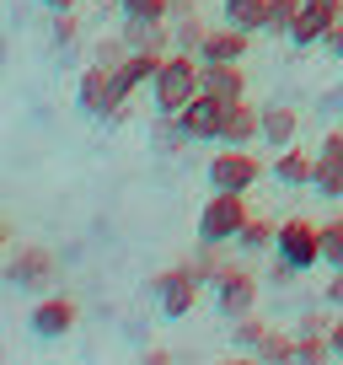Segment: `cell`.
<instances>
[{
  "label": "cell",
  "instance_id": "cell-33",
  "mask_svg": "<svg viewBox=\"0 0 343 365\" xmlns=\"http://www.w3.org/2000/svg\"><path fill=\"white\" fill-rule=\"evenodd\" d=\"M317 48H322V54H332V59H343V16L327 27V33H322V43H317Z\"/></svg>",
  "mask_w": 343,
  "mask_h": 365
},
{
  "label": "cell",
  "instance_id": "cell-32",
  "mask_svg": "<svg viewBox=\"0 0 343 365\" xmlns=\"http://www.w3.org/2000/svg\"><path fill=\"white\" fill-rule=\"evenodd\" d=\"M92 59H102V65H124V59H129V43H124V33H107V38H97V54Z\"/></svg>",
  "mask_w": 343,
  "mask_h": 365
},
{
  "label": "cell",
  "instance_id": "cell-36",
  "mask_svg": "<svg viewBox=\"0 0 343 365\" xmlns=\"http://www.w3.org/2000/svg\"><path fill=\"white\" fill-rule=\"evenodd\" d=\"M300 269H290L285 258H274V269H268V279H274V285H290V279H295Z\"/></svg>",
  "mask_w": 343,
  "mask_h": 365
},
{
  "label": "cell",
  "instance_id": "cell-8",
  "mask_svg": "<svg viewBox=\"0 0 343 365\" xmlns=\"http://www.w3.org/2000/svg\"><path fill=\"white\" fill-rule=\"evenodd\" d=\"M54 252L48 247H16L11 258H6V285H16V290H27V296H43L48 285H54Z\"/></svg>",
  "mask_w": 343,
  "mask_h": 365
},
{
  "label": "cell",
  "instance_id": "cell-13",
  "mask_svg": "<svg viewBox=\"0 0 343 365\" xmlns=\"http://www.w3.org/2000/svg\"><path fill=\"white\" fill-rule=\"evenodd\" d=\"M199 91L215 97V103H241L247 97V76H241V59H215L199 76Z\"/></svg>",
  "mask_w": 343,
  "mask_h": 365
},
{
  "label": "cell",
  "instance_id": "cell-15",
  "mask_svg": "<svg viewBox=\"0 0 343 365\" xmlns=\"http://www.w3.org/2000/svg\"><path fill=\"white\" fill-rule=\"evenodd\" d=\"M247 48H252V33H241V27H209V38L199 43V59L204 65H215V59H247Z\"/></svg>",
  "mask_w": 343,
  "mask_h": 365
},
{
  "label": "cell",
  "instance_id": "cell-39",
  "mask_svg": "<svg viewBox=\"0 0 343 365\" xmlns=\"http://www.w3.org/2000/svg\"><path fill=\"white\" fill-rule=\"evenodd\" d=\"M0 247H6V226H0Z\"/></svg>",
  "mask_w": 343,
  "mask_h": 365
},
{
  "label": "cell",
  "instance_id": "cell-9",
  "mask_svg": "<svg viewBox=\"0 0 343 365\" xmlns=\"http://www.w3.org/2000/svg\"><path fill=\"white\" fill-rule=\"evenodd\" d=\"M80 322V307L75 296H38L33 317H27V328L38 333V339H65V333H75Z\"/></svg>",
  "mask_w": 343,
  "mask_h": 365
},
{
  "label": "cell",
  "instance_id": "cell-25",
  "mask_svg": "<svg viewBox=\"0 0 343 365\" xmlns=\"http://www.w3.org/2000/svg\"><path fill=\"white\" fill-rule=\"evenodd\" d=\"M226 263H231V258L220 252V242H199V247L188 252V269H194L199 279H204V285H215L220 274H226Z\"/></svg>",
  "mask_w": 343,
  "mask_h": 365
},
{
  "label": "cell",
  "instance_id": "cell-19",
  "mask_svg": "<svg viewBox=\"0 0 343 365\" xmlns=\"http://www.w3.org/2000/svg\"><path fill=\"white\" fill-rule=\"evenodd\" d=\"M167 54H172V48H167ZM167 54H145V48H129V59L113 70L118 86H124V97H134L139 86H150V76L161 70V59H167Z\"/></svg>",
  "mask_w": 343,
  "mask_h": 365
},
{
  "label": "cell",
  "instance_id": "cell-24",
  "mask_svg": "<svg viewBox=\"0 0 343 365\" xmlns=\"http://www.w3.org/2000/svg\"><path fill=\"white\" fill-rule=\"evenodd\" d=\"M263 339H268V322L258 317V312H247V317H236V322H231V349H236V354H247V360H258Z\"/></svg>",
  "mask_w": 343,
  "mask_h": 365
},
{
  "label": "cell",
  "instance_id": "cell-7",
  "mask_svg": "<svg viewBox=\"0 0 343 365\" xmlns=\"http://www.w3.org/2000/svg\"><path fill=\"white\" fill-rule=\"evenodd\" d=\"M209 290H215V312H220L226 322H236V317H247V312H258V274L241 269V263H226V274H220Z\"/></svg>",
  "mask_w": 343,
  "mask_h": 365
},
{
  "label": "cell",
  "instance_id": "cell-30",
  "mask_svg": "<svg viewBox=\"0 0 343 365\" xmlns=\"http://www.w3.org/2000/svg\"><path fill=\"white\" fill-rule=\"evenodd\" d=\"M118 11H124L129 22H167L172 0H118Z\"/></svg>",
  "mask_w": 343,
  "mask_h": 365
},
{
  "label": "cell",
  "instance_id": "cell-20",
  "mask_svg": "<svg viewBox=\"0 0 343 365\" xmlns=\"http://www.w3.org/2000/svg\"><path fill=\"white\" fill-rule=\"evenodd\" d=\"M268 172H274V182H285V188H311L317 156H306L300 145H285V150H279V161H274Z\"/></svg>",
  "mask_w": 343,
  "mask_h": 365
},
{
  "label": "cell",
  "instance_id": "cell-5",
  "mask_svg": "<svg viewBox=\"0 0 343 365\" xmlns=\"http://www.w3.org/2000/svg\"><path fill=\"white\" fill-rule=\"evenodd\" d=\"M247 194H226V188H209L204 210H199V242H236V231L247 226Z\"/></svg>",
  "mask_w": 343,
  "mask_h": 365
},
{
  "label": "cell",
  "instance_id": "cell-28",
  "mask_svg": "<svg viewBox=\"0 0 343 365\" xmlns=\"http://www.w3.org/2000/svg\"><path fill=\"white\" fill-rule=\"evenodd\" d=\"M322 263H327V269H343V215L322 220Z\"/></svg>",
  "mask_w": 343,
  "mask_h": 365
},
{
  "label": "cell",
  "instance_id": "cell-27",
  "mask_svg": "<svg viewBox=\"0 0 343 365\" xmlns=\"http://www.w3.org/2000/svg\"><path fill=\"white\" fill-rule=\"evenodd\" d=\"M258 360H263V365H295V333L268 328V339H263V349H258Z\"/></svg>",
  "mask_w": 343,
  "mask_h": 365
},
{
  "label": "cell",
  "instance_id": "cell-1",
  "mask_svg": "<svg viewBox=\"0 0 343 365\" xmlns=\"http://www.w3.org/2000/svg\"><path fill=\"white\" fill-rule=\"evenodd\" d=\"M199 76H204V59L188 54V48H172V54L161 59V70L150 76V103H156V113H183L199 97Z\"/></svg>",
  "mask_w": 343,
  "mask_h": 365
},
{
  "label": "cell",
  "instance_id": "cell-11",
  "mask_svg": "<svg viewBox=\"0 0 343 365\" xmlns=\"http://www.w3.org/2000/svg\"><path fill=\"white\" fill-rule=\"evenodd\" d=\"M172 48H188V54H199V43L209 38V16L199 11V0H172Z\"/></svg>",
  "mask_w": 343,
  "mask_h": 365
},
{
  "label": "cell",
  "instance_id": "cell-31",
  "mask_svg": "<svg viewBox=\"0 0 343 365\" xmlns=\"http://www.w3.org/2000/svg\"><path fill=\"white\" fill-rule=\"evenodd\" d=\"M48 43H54L59 54L80 43V22H75V11H54V33H48Z\"/></svg>",
  "mask_w": 343,
  "mask_h": 365
},
{
  "label": "cell",
  "instance_id": "cell-18",
  "mask_svg": "<svg viewBox=\"0 0 343 365\" xmlns=\"http://www.w3.org/2000/svg\"><path fill=\"white\" fill-rule=\"evenodd\" d=\"M150 145H156V156H183V150L194 145L183 113H156V124H150Z\"/></svg>",
  "mask_w": 343,
  "mask_h": 365
},
{
  "label": "cell",
  "instance_id": "cell-12",
  "mask_svg": "<svg viewBox=\"0 0 343 365\" xmlns=\"http://www.w3.org/2000/svg\"><path fill=\"white\" fill-rule=\"evenodd\" d=\"M258 140H263V108H252L247 97H241V103H226L220 145H258Z\"/></svg>",
  "mask_w": 343,
  "mask_h": 365
},
{
  "label": "cell",
  "instance_id": "cell-17",
  "mask_svg": "<svg viewBox=\"0 0 343 365\" xmlns=\"http://www.w3.org/2000/svg\"><path fill=\"white\" fill-rule=\"evenodd\" d=\"M295 140H300V113L285 108V103H268L263 108V145L285 150V145H295Z\"/></svg>",
  "mask_w": 343,
  "mask_h": 365
},
{
  "label": "cell",
  "instance_id": "cell-34",
  "mask_svg": "<svg viewBox=\"0 0 343 365\" xmlns=\"http://www.w3.org/2000/svg\"><path fill=\"white\" fill-rule=\"evenodd\" d=\"M322 301L343 312V269H332V279H327V296H322Z\"/></svg>",
  "mask_w": 343,
  "mask_h": 365
},
{
  "label": "cell",
  "instance_id": "cell-4",
  "mask_svg": "<svg viewBox=\"0 0 343 365\" xmlns=\"http://www.w3.org/2000/svg\"><path fill=\"white\" fill-rule=\"evenodd\" d=\"M204 279H199L188 263H172V269H161L156 279H150V296H156V307H161V317H188V312L199 307V296H204Z\"/></svg>",
  "mask_w": 343,
  "mask_h": 365
},
{
  "label": "cell",
  "instance_id": "cell-23",
  "mask_svg": "<svg viewBox=\"0 0 343 365\" xmlns=\"http://www.w3.org/2000/svg\"><path fill=\"white\" fill-rule=\"evenodd\" d=\"M220 11H226L231 27H241V33H268V0H220Z\"/></svg>",
  "mask_w": 343,
  "mask_h": 365
},
{
  "label": "cell",
  "instance_id": "cell-6",
  "mask_svg": "<svg viewBox=\"0 0 343 365\" xmlns=\"http://www.w3.org/2000/svg\"><path fill=\"white\" fill-rule=\"evenodd\" d=\"M274 258H285L290 269H317L322 263V226L317 220H306V215H290V220H279V237H274Z\"/></svg>",
  "mask_w": 343,
  "mask_h": 365
},
{
  "label": "cell",
  "instance_id": "cell-35",
  "mask_svg": "<svg viewBox=\"0 0 343 365\" xmlns=\"http://www.w3.org/2000/svg\"><path fill=\"white\" fill-rule=\"evenodd\" d=\"M327 344H332V360H343V312L327 322Z\"/></svg>",
  "mask_w": 343,
  "mask_h": 365
},
{
  "label": "cell",
  "instance_id": "cell-16",
  "mask_svg": "<svg viewBox=\"0 0 343 365\" xmlns=\"http://www.w3.org/2000/svg\"><path fill=\"white\" fill-rule=\"evenodd\" d=\"M311 188H317L322 199H343V145H327V140H322L317 172H311Z\"/></svg>",
  "mask_w": 343,
  "mask_h": 365
},
{
  "label": "cell",
  "instance_id": "cell-22",
  "mask_svg": "<svg viewBox=\"0 0 343 365\" xmlns=\"http://www.w3.org/2000/svg\"><path fill=\"white\" fill-rule=\"evenodd\" d=\"M274 237H279V220H268V215H247V226L236 231V247L247 252V258H263V252H274Z\"/></svg>",
  "mask_w": 343,
  "mask_h": 365
},
{
  "label": "cell",
  "instance_id": "cell-29",
  "mask_svg": "<svg viewBox=\"0 0 343 365\" xmlns=\"http://www.w3.org/2000/svg\"><path fill=\"white\" fill-rule=\"evenodd\" d=\"M300 16V0H268V38H290Z\"/></svg>",
  "mask_w": 343,
  "mask_h": 365
},
{
  "label": "cell",
  "instance_id": "cell-14",
  "mask_svg": "<svg viewBox=\"0 0 343 365\" xmlns=\"http://www.w3.org/2000/svg\"><path fill=\"white\" fill-rule=\"evenodd\" d=\"M220 118H226V103H215V97H204V91L183 108L188 135H194V140H209V145H220Z\"/></svg>",
  "mask_w": 343,
  "mask_h": 365
},
{
  "label": "cell",
  "instance_id": "cell-3",
  "mask_svg": "<svg viewBox=\"0 0 343 365\" xmlns=\"http://www.w3.org/2000/svg\"><path fill=\"white\" fill-rule=\"evenodd\" d=\"M263 172H268V167L252 156V145H215L204 178H209V188H226V194H252Z\"/></svg>",
  "mask_w": 343,
  "mask_h": 365
},
{
  "label": "cell",
  "instance_id": "cell-26",
  "mask_svg": "<svg viewBox=\"0 0 343 365\" xmlns=\"http://www.w3.org/2000/svg\"><path fill=\"white\" fill-rule=\"evenodd\" d=\"M322 360H332L327 328H300L295 333V365H322Z\"/></svg>",
  "mask_w": 343,
  "mask_h": 365
},
{
  "label": "cell",
  "instance_id": "cell-21",
  "mask_svg": "<svg viewBox=\"0 0 343 365\" xmlns=\"http://www.w3.org/2000/svg\"><path fill=\"white\" fill-rule=\"evenodd\" d=\"M124 43L145 48V54H167L172 48V22H129L124 16Z\"/></svg>",
  "mask_w": 343,
  "mask_h": 365
},
{
  "label": "cell",
  "instance_id": "cell-37",
  "mask_svg": "<svg viewBox=\"0 0 343 365\" xmlns=\"http://www.w3.org/2000/svg\"><path fill=\"white\" fill-rule=\"evenodd\" d=\"M80 0H43V11H75Z\"/></svg>",
  "mask_w": 343,
  "mask_h": 365
},
{
  "label": "cell",
  "instance_id": "cell-2",
  "mask_svg": "<svg viewBox=\"0 0 343 365\" xmlns=\"http://www.w3.org/2000/svg\"><path fill=\"white\" fill-rule=\"evenodd\" d=\"M75 103H80L86 118H107V124H118V118L129 113L124 86H118L113 65H102V59H86V70H80V81H75Z\"/></svg>",
  "mask_w": 343,
  "mask_h": 365
},
{
  "label": "cell",
  "instance_id": "cell-10",
  "mask_svg": "<svg viewBox=\"0 0 343 365\" xmlns=\"http://www.w3.org/2000/svg\"><path fill=\"white\" fill-rule=\"evenodd\" d=\"M338 11H343V0H300V16H295V27H290V43L295 48H317L322 33L338 22Z\"/></svg>",
  "mask_w": 343,
  "mask_h": 365
},
{
  "label": "cell",
  "instance_id": "cell-38",
  "mask_svg": "<svg viewBox=\"0 0 343 365\" xmlns=\"http://www.w3.org/2000/svg\"><path fill=\"white\" fill-rule=\"evenodd\" d=\"M322 140H327V145H343V124H332V129H327Z\"/></svg>",
  "mask_w": 343,
  "mask_h": 365
}]
</instances>
